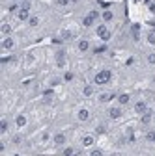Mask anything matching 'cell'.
Returning <instances> with one entry per match:
<instances>
[{
  "instance_id": "obj_23",
  "label": "cell",
  "mask_w": 155,
  "mask_h": 156,
  "mask_svg": "<svg viewBox=\"0 0 155 156\" xmlns=\"http://www.w3.org/2000/svg\"><path fill=\"white\" fill-rule=\"evenodd\" d=\"M146 43L151 45V47H155V32H153V30H149V32L146 34Z\"/></svg>"
},
{
  "instance_id": "obj_35",
  "label": "cell",
  "mask_w": 155,
  "mask_h": 156,
  "mask_svg": "<svg viewBox=\"0 0 155 156\" xmlns=\"http://www.w3.org/2000/svg\"><path fill=\"white\" fill-rule=\"evenodd\" d=\"M77 2H79V0H71V4H77Z\"/></svg>"
},
{
  "instance_id": "obj_7",
  "label": "cell",
  "mask_w": 155,
  "mask_h": 156,
  "mask_svg": "<svg viewBox=\"0 0 155 156\" xmlns=\"http://www.w3.org/2000/svg\"><path fill=\"white\" fill-rule=\"evenodd\" d=\"M52 145L56 147V149H64L66 145H67V134L66 132H54V136H52Z\"/></svg>"
},
{
  "instance_id": "obj_6",
  "label": "cell",
  "mask_w": 155,
  "mask_h": 156,
  "mask_svg": "<svg viewBox=\"0 0 155 156\" xmlns=\"http://www.w3.org/2000/svg\"><path fill=\"white\" fill-rule=\"evenodd\" d=\"M0 48L2 52H11L17 48V39L15 35H8V37H2V41H0Z\"/></svg>"
},
{
  "instance_id": "obj_26",
  "label": "cell",
  "mask_w": 155,
  "mask_h": 156,
  "mask_svg": "<svg viewBox=\"0 0 155 156\" xmlns=\"http://www.w3.org/2000/svg\"><path fill=\"white\" fill-rule=\"evenodd\" d=\"M11 143H13V145H21V143H23V136H21V134H15L13 138H11Z\"/></svg>"
},
{
  "instance_id": "obj_29",
  "label": "cell",
  "mask_w": 155,
  "mask_h": 156,
  "mask_svg": "<svg viewBox=\"0 0 155 156\" xmlns=\"http://www.w3.org/2000/svg\"><path fill=\"white\" fill-rule=\"evenodd\" d=\"M146 140H148L149 143H153V145H155V130H151V132H148V136H146Z\"/></svg>"
},
{
  "instance_id": "obj_5",
  "label": "cell",
  "mask_w": 155,
  "mask_h": 156,
  "mask_svg": "<svg viewBox=\"0 0 155 156\" xmlns=\"http://www.w3.org/2000/svg\"><path fill=\"white\" fill-rule=\"evenodd\" d=\"M75 119L79 121V123H90V119H92V112H90V108H84V106H81V108H77L75 110Z\"/></svg>"
},
{
  "instance_id": "obj_20",
  "label": "cell",
  "mask_w": 155,
  "mask_h": 156,
  "mask_svg": "<svg viewBox=\"0 0 155 156\" xmlns=\"http://www.w3.org/2000/svg\"><path fill=\"white\" fill-rule=\"evenodd\" d=\"M9 132V119L8 117H2V121H0V134L6 136Z\"/></svg>"
},
{
  "instance_id": "obj_30",
  "label": "cell",
  "mask_w": 155,
  "mask_h": 156,
  "mask_svg": "<svg viewBox=\"0 0 155 156\" xmlns=\"http://www.w3.org/2000/svg\"><path fill=\"white\" fill-rule=\"evenodd\" d=\"M73 78H75V76H73V73H71V71H67V73L64 74V80H66V82H71Z\"/></svg>"
},
{
  "instance_id": "obj_1",
  "label": "cell",
  "mask_w": 155,
  "mask_h": 156,
  "mask_svg": "<svg viewBox=\"0 0 155 156\" xmlns=\"http://www.w3.org/2000/svg\"><path fill=\"white\" fill-rule=\"evenodd\" d=\"M112 80V71L110 69H99L93 74V84L95 86H107Z\"/></svg>"
},
{
  "instance_id": "obj_34",
  "label": "cell",
  "mask_w": 155,
  "mask_h": 156,
  "mask_svg": "<svg viewBox=\"0 0 155 156\" xmlns=\"http://www.w3.org/2000/svg\"><path fill=\"white\" fill-rule=\"evenodd\" d=\"M11 156H23V154H19V152H13V154H11Z\"/></svg>"
},
{
  "instance_id": "obj_28",
  "label": "cell",
  "mask_w": 155,
  "mask_h": 156,
  "mask_svg": "<svg viewBox=\"0 0 155 156\" xmlns=\"http://www.w3.org/2000/svg\"><path fill=\"white\" fill-rule=\"evenodd\" d=\"M54 2H56V6H60V8H67L71 4V0H54Z\"/></svg>"
},
{
  "instance_id": "obj_19",
  "label": "cell",
  "mask_w": 155,
  "mask_h": 156,
  "mask_svg": "<svg viewBox=\"0 0 155 156\" xmlns=\"http://www.w3.org/2000/svg\"><path fill=\"white\" fill-rule=\"evenodd\" d=\"M26 24H28L30 28H37V26L41 24V17H40V15H34V13H32V17L28 19V23H26Z\"/></svg>"
},
{
  "instance_id": "obj_16",
  "label": "cell",
  "mask_w": 155,
  "mask_h": 156,
  "mask_svg": "<svg viewBox=\"0 0 155 156\" xmlns=\"http://www.w3.org/2000/svg\"><path fill=\"white\" fill-rule=\"evenodd\" d=\"M114 11L112 9H103L101 11V23H105V24H110L112 21H114Z\"/></svg>"
},
{
  "instance_id": "obj_18",
  "label": "cell",
  "mask_w": 155,
  "mask_h": 156,
  "mask_svg": "<svg viewBox=\"0 0 155 156\" xmlns=\"http://www.w3.org/2000/svg\"><path fill=\"white\" fill-rule=\"evenodd\" d=\"M11 34H13V26L9 23H2V24H0V35H2V37H8Z\"/></svg>"
},
{
  "instance_id": "obj_13",
  "label": "cell",
  "mask_w": 155,
  "mask_h": 156,
  "mask_svg": "<svg viewBox=\"0 0 155 156\" xmlns=\"http://www.w3.org/2000/svg\"><path fill=\"white\" fill-rule=\"evenodd\" d=\"M52 132L51 130H43L41 134H40V138H37V143L40 145H49V143H52Z\"/></svg>"
},
{
  "instance_id": "obj_27",
  "label": "cell",
  "mask_w": 155,
  "mask_h": 156,
  "mask_svg": "<svg viewBox=\"0 0 155 156\" xmlns=\"http://www.w3.org/2000/svg\"><path fill=\"white\" fill-rule=\"evenodd\" d=\"M146 62H148V65H155V52H149L146 56Z\"/></svg>"
},
{
  "instance_id": "obj_8",
  "label": "cell",
  "mask_w": 155,
  "mask_h": 156,
  "mask_svg": "<svg viewBox=\"0 0 155 156\" xmlns=\"http://www.w3.org/2000/svg\"><path fill=\"white\" fill-rule=\"evenodd\" d=\"M13 125H15L17 130L26 128V126H28V117H26V113H17L15 119H13Z\"/></svg>"
},
{
  "instance_id": "obj_3",
  "label": "cell",
  "mask_w": 155,
  "mask_h": 156,
  "mask_svg": "<svg viewBox=\"0 0 155 156\" xmlns=\"http://www.w3.org/2000/svg\"><path fill=\"white\" fill-rule=\"evenodd\" d=\"M95 35H97L101 41H108V39L112 37V32L108 28V24L105 23H99V24H95Z\"/></svg>"
},
{
  "instance_id": "obj_9",
  "label": "cell",
  "mask_w": 155,
  "mask_h": 156,
  "mask_svg": "<svg viewBox=\"0 0 155 156\" xmlns=\"http://www.w3.org/2000/svg\"><path fill=\"white\" fill-rule=\"evenodd\" d=\"M81 147L82 149H92L95 147V136L93 134H84L81 138Z\"/></svg>"
},
{
  "instance_id": "obj_33",
  "label": "cell",
  "mask_w": 155,
  "mask_h": 156,
  "mask_svg": "<svg viewBox=\"0 0 155 156\" xmlns=\"http://www.w3.org/2000/svg\"><path fill=\"white\" fill-rule=\"evenodd\" d=\"M9 2H17V4H23V2H26V0H9Z\"/></svg>"
},
{
  "instance_id": "obj_15",
  "label": "cell",
  "mask_w": 155,
  "mask_h": 156,
  "mask_svg": "<svg viewBox=\"0 0 155 156\" xmlns=\"http://www.w3.org/2000/svg\"><path fill=\"white\" fill-rule=\"evenodd\" d=\"M133 110H134V113H137V115H142V113L148 112V102L146 101H137V102L133 104Z\"/></svg>"
},
{
  "instance_id": "obj_21",
  "label": "cell",
  "mask_w": 155,
  "mask_h": 156,
  "mask_svg": "<svg viewBox=\"0 0 155 156\" xmlns=\"http://www.w3.org/2000/svg\"><path fill=\"white\" fill-rule=\"evenodd\" d=\"M151 121H153V113H151L149 110H148L146 113H142V115H140V123H142L144 126H148V125H149Z\"/></svg>"
},
{
  "instance_id": "obj_25",
  "label": "cell",
  "mask_w": 155,
  "mask_h": 156,
  "mask_svg": "<svg viewBox=\"0 0 155 156\" xmlns=\"http://www.w3.org/2000/svg\"><path fill=\"white\" fill-rule=\"evenodd\" d=\"M131 34H133L134 39H138V37H140V26H138V24H134V26L131 28Z\"/></svg>"
},
{
  "instance_id": "obj_11",
  "label": "cell",
  "mask_w": 155,
  "mask_h": 156,
  "mask_svg": "<svg viewBox=\"0 0 155 156\" xmlns=\"http://www.w3.org/2000/svg\"><path fill=\"white\" fill-rule=\"evenodd\" d=\"M95 99H97L99 104H108V102L114 99V93H110V91H101V93L95 95Z\"/></svg>"
},
{
  "instance_id": "obj_17",
  "label": "cell",
  "mask_w": 155,
  "mask_h": 156,
  "mask_svg": "<svg viewBox=\"0 0 155 156\" xmlns=\"http://www.w3.org/2000/svg\"><path fill=\"white\" fill-rule=\"evenodd\" d=\"M116 102H118L120 106H127V104H131V93H120L118 97H116Z\"/></svg>"
},
{
  "instance_id": "obj_31",
  "label": "cell",
  "mask_w": 155,
  "mask_h": 156,
  "mask_svg": "<svg viewBox=\"0 0 155 156\" xmlns=\"http://www.w3.org/2000/svg\"><path fill=\"white\" fill-rule=\"evenodd\" d=\"M62 80H60V78H52V80H51V86H58V84H60Z\"/></svg>"
},
{
  "instance_id": "obj_12",
  "label": "cell",
  "mask_w": 155,
  "mask_h": 156,
  "mask_svg": "<svg viewBox=\"0 0 155 156\" xmlns=\"http://www.w3.org/2000/svg\"><path fill=\"white\" fill-rule=\"evenodd\" d=\"M66 65H67L66 50H56V67L58 69H66Z\"/></svg>"
},
{
  "instance_id": "obj_32",
  "label": "cell",
  "mask_w": 155,
  "mask_h": 156,
  "mask_svg": "<svg viewBox=\"0 0 155 156\" xmlns=\"http://www.w3.org/2000/svg\"><path fill=\"white\" fill-rule=\"evenodd\" d=\"M105 130H107V128H105L103 125H99V126H97V130H95V132H97V134H105Z\"/></svg>"
},
{
  "instance_id": "obj_4",
  "label": "cell",
  "mask_w": 155,
  "mask_h": 156,
  "mask_svg": "<svg viewBox=\"0 0 155 156\" xmlns=\"http://www.w3.org/2000/svg\"><path fill=\"white\" fill-rule=\"evenodd\" d=\"M107 117H108L110 121H120L122 117H123V106H120V104L108 106V110H107Z\"/></svg>"
},
{
  "instance_id": "obj_14",
  "label": "cell",
  "mask_w": 155,
  "mask_h": 156,
  "mask_svg": "<svg viewBox=\"0 0 155 156\" xmlns=\"http://www.w3.org/2000/svg\"><path fill=\"white\" fill-rule=\"evenodd\" d=\"M81 93H82L84 99H92V97H95V95H97V93H95V84H84Z\"/></svg>"
},
{
  "instance_id": "obj_24",
  "label": "cell",
  "mask_w": 155,
  "mask_h": 156,
  "mask_svg": "<svg viewBox=\"0 0 155 156\" xmlns=\"http://www.w3.org/2000/svg\"><path fill=\"white\" fill-rule=\"evenodd\" d=\"M62 156H75V149L73 147H64V151H62Z\"/></svg>"
},
{
  "instance_id": "obj_10",
  "label": "cell",
  "mask_w": 155,
  "mask_h": 156,
  "mask_svg": "<svg viewBox=\"0 0 155 156\" xmlns=\"http://www.w3.org/2000/svg\"><path fill=\"white\" fill-rule=\"evenodd\" d=\"M90 48H92L90 39H86V37H81L79 41H77V50H79L81 54H86V52H90Z\"/></svg>"
},
{
  "instance_id": "obj_2",
  "label": "cell",
  "mask_w": 155,
  "mask_h": 156,
  "mask_svg": "<svg viewBox=\"0 0 155 156\" xmlns=\"http://www.w3.org/2000/svg\"><path fill=\"white\" fill-rule=\"evenodd\" d=\"M99 19H101V11L92 9V11H88V13L84 15V19H82V26H84V28H92V26H95V23H97Z\"/></svg>"
},
{
  "instance_id": "obj_22",
  "label": "cell",
  "mask_w": 155,
  "mask_h": 156,
  "mask_svg": "<svg viewBox=\"0 0 155 156\" xmlns=\"http://www.w3.org/2000/svg\"><path fill=\"white\" fill-rule=\"evenodd\" d=\"M88 156H105V151L99 147H92V149H88Z\"/></svg>"
}]
</instances>
